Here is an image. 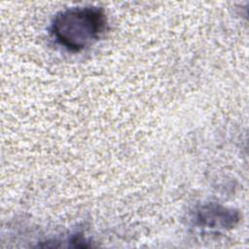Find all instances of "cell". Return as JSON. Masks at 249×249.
<instances>
[{
  "label": "cell",
  "instance_id": "6da1fadb",
  "mask_svg": "<svg viewBox=\"0 0 249 249\" xmlns=\"http://www.w3.org/2000/svg\"><path fill=\"white\" fill-rule=\"evenodd\" d=\"M106 27V17L100 8L75 7L58 13L51 25L57 44L69 52H81L98 41Z\"/></svg>",
  "mask_w": 249,
  "mask_h": 249
}]
</instances>
